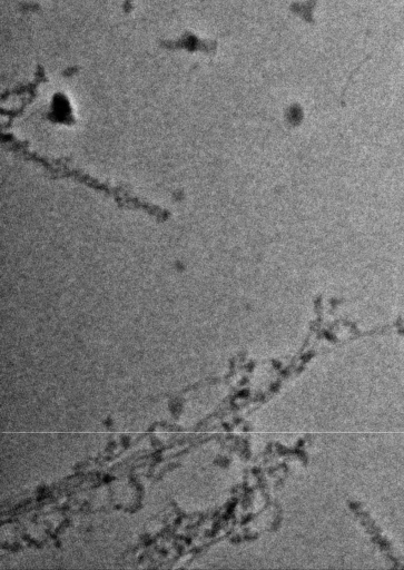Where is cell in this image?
<instances>
[{"label": "cell", "instance_id": "6da1fadb", "mask_svg": "<svg viewBox=\"0 0 404 570\" xmlns=\"http://www.w3.org/2000/svg\"><path fill=\"white\" fill-rule=\"evenodd\" d=\"M1 139L14 153L21 155L26 159L40 164L55 178H73L95 190L105 193L112 197L121 208L141 209L159 222H166L170 217L169 210L132 196L121 187H114L107 183H101L81 170L69 167L62 159L51 160L47 157L40 156L39 154L30 150L24 142L16 139L12 135L2 134Z\"/></svg>", "mask_w": 404, "mask_h": 570}]
</instances>
